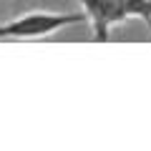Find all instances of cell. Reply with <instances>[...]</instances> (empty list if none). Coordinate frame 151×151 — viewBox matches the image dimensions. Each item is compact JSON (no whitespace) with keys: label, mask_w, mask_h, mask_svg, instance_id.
<instances>
[{"label":"cell","mask_w":151,"mask_h":151,"mask_svg":"<svg viewBox=\"0 0 151 151\" xmlns=\"http://www.w3.org/2000/svg\"><path fill=\"white\" fill-rule=\"evenodd\" d=\"M86 13H55V10H33L13 18L8 23H0V40L13 38H45L70 25L86 23Z\"/></svg>","instance_id":"obj_2"},{"label":"cell","mask_w":151,"mask_h":151,"mask_svg":"<svg viewBox=\"0 0 151 151\" xmlns=\"http://www.w3.org/2000/svg\"><path fill=\"white\" fill-rule=\"evenodd\" d=\"M78 3L91 20L96 40H108L113 28L129 18L146 20V25L151 28V0H78Z\"/></svg>","instance_id":"obj_1"}]
</instances>
